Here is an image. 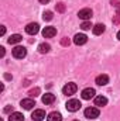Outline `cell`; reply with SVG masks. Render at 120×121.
I'll list each match as a JSON object with an SVG mask.
<instances>
[{
  "instance_id": "3957f363",
  "label": "cell",
  "mask_w": 120,
  "mask_h": 121,
  "mask_svg": "<svg viewBox=\"0 0 120 121\" xmlns=\"http://www.w3.org/2000/svg\"><path fill=\"white\" fill-rule=\"evenodd\" d=\"M27 55V49L24 48V47H14V49H13V56L16 58V59H23L24 56Z\"/></svg>"
},
{
  "instance_id": "4316f807",
  "label": "cell",
  "mask_w": 120,
  "mask_h": 121,
  "mask_svg": "<svg viewBox=\"0 0 120 121\" xmlns=\"http://www.w3.org/2000/svg\"><path fill=\"white\" fill-rule=\"evenodd\" d=\"M116 13H117V16H120V3L116 4Z\"/></svg>"
},
{
  "instance_id": "f546056e",
  "label": "cell",
  "mask_w": 120,
  "mask_h": 121,
  "mask_svg": "<svg viewBox=\"0 0 120 121\" xmlns=\"http://www.w3.org/2000/svg\"><path fill=\"white\" fill-rule=\"evenodd\" d=\"M117 38H119V41H120V31L117 32Z\"/></svg>"
},
{
  "instance_id": "8fae6325",
  "label": "cell",
  "mask_w": 120,
  "mask_h": 121,
  "mask_svg": "<svg viewBox=\"0 0 120 121\" xmlns=\"http://www.w3.org/2000/svg\"><path fill=\"white\" fill-rule=\"evenodd\" d=\"M20 106H21L24 110H31V108L35 106V101H34L32 99H23L21 103H20Z\"/></svg>"
},
{
  "instance_id": "d6986e66",
  "label": "cell",
  "mask_w": 120,
  "mask_h": 121,
  "mask_svg": "<svg viewBox=\"0 0 120 121\" xmlns=\"http://www.w3.org/2000/svg\"><path fill=\"white\" fill-rule=\"evenodd\" d=\"M50 49H51V47H50L48 44H40V45H38L40 54H47V52H50Z\"/></svg>"
},
{
  "instance_id": "9a60e30c",
  "label": "cell",
  "mask_w": 120,
  "mask_h": 121,
  "mask_svg": "<svg viewBox=\"0 0 120 121\" xmlns=\"http://www.w3.org/2000/svg\"><path fill=\"white\" fill-rule=\"evenodd\" d=\"M47 121H62V116H61L58 111H52V113L48 114Z\"/></svg>"
},
{
  "instance_id": "f1b7e54d",
  "label": "cell",
  "mask_w": 120,
  "mask_h": 121,
  "mask_svg": "<svg viewBox=\"0 0 120 121\" xmlns=\"http://www.w3.org/2000/svg\"><path fill=\"white\" fill-rule=\"evenodd\" d=\"M41 4H47V3H50V0H38Z\"/></svg>"
},
{
  "instance_id": "8992f818",
  "label": "cell",
  "mask_w": 120,
  "mask_h": 121,
  "mask_svg": "<svg viewBox=\"0 0 120 121\" xmlns=\"http://www.w3.org/2000/svg\"><path fill=\"white\" fill-rule=\"evenodd\" d=\"M78 17L82 18L83 21H88V20H90V17H92V10L90 9H82V10H79Z\"/></svg>"
},
{
  "instance_id": "cb8c5ba5",
  "label": "cell",
  "mask_w": 120,
  "mask_h": 121,
  "mask_svg": "<svg viewBox=\"0 0 120 121\" xmlns=\"http://www.w3.org/2000/svg\"><path fill=\"white\" fill-rule=\"evenodd\" d=\"M57 11H58V13H64V11H65V4H64V3H58V4H57Z\"/></svg>"
},
{
  "instance_id": "603a6c76",
  "label": "cell",
  "mask_w": 120,
  "mask_h": 121,
  "mask_svg": "<svg viewBox=\"0 0 120 121\" xmlns=\"http://www.w3.org/2000/svg\"><path fill=\"white\" fill-rule=\"evenodd\" d=\"M71 44V41H69V38L68 37H64L62 39H61V45H64V47H68Z\"/></svg>"
},
{
  "instance_id": "52a82bcc",
  "label": "cell",
  "mask_w": 120,
  "mask_h": 121,
  "mask_svg": "<svg viewBox=\"0 0 120 121\" xmlns=\"http://www.w3.org/2000/svg\"><path fill=\"white\" fill-rule=\"evenodd\" d=\"M57 35V28L55 27H45L42 30V37L44 38H52Z\"/></svg>"
},
{
  "instance_id": "7c38bea8",
  "label": "cell",
  "mask_w": 120,
  "mask_h": 121,
  "mask_svg": "<svg viewBox=\"0 0 120 121\" xmlns=\"http://www.w3.org/2000/svg\"><path fill=\"white\" fill-rule=\"evenodd\" d=\"M95 82H96L97 86H105V85L109 83V76H107V75H99Z\"/></svg>"
},
{
  "instance_id": "6da1fadb",
  "label": "cell",
  "mask_w": 120,
  "mask_h": 121,
  "mask_svg": "<svg viewBox=\"0 0 120 121\" xmlns=\"http://www.w3.org/2000/svg\"><path fill=\"white\" fill-rule=\"evenodd\" d=\"M81 106H82V104H81L79 100H76V99H71V100H68V103H66V110L75 113V111H78V110L81 108Z\"/></svg>"
},
{
  "instance_id": "277c9868",
  "label": "cell",
  "mask_w": 120,
  "mask_h": 121,
  "mask_svg": "<svg viewBox=\"0 0 120 121\" xmlns=\"http://www.w3.org/2000/svg\"><path fill=\"white\" fill-rule=\"evenodd\" d=\"M76 90H78V86H76L75 83H66V85L64 86V89H62L64 94H66V96H72Z\"/></svg>"
},
{
  "instance_id": "d4e9b609",
  "label": "cell",
  "mask_w": 120,
  "mask_h": 121,
  "mask_svg": "<svg viewBox=\"0 0 120 121\" xmlns=\"http://www.w3.org/2000/svg\"><path fill=\"white\" fill-rule=\"evenodd\" d=\"M10 111L13 113V107H11V106H7V107L4 108V113H10Z\"/></svg>"
},
{
  "instance_id": "30bf717a",
  "label": "cell",
  "mask_w": 120,
  "mask_h": 121,
  "mask_svg": "<svg viewBox=\"0 0 120 121\" xmlns=\"http://www.w3.org/2000/svg\"><path fill=\"white\" fill-rule=\"evenodd\" d=\"M95 89H92V87H88V89H83L82 93H81V96H82V99L83 100H90L92 97H95Z\"/></svg>"
},
{
  "instance_id": "2e32d148",
  "label": "cell",
  "mask_w": 120,
  "mask_h": 121,
  "mask_svg": "<svg viewBox=\"0 0 120 121\" xmlns=\"http://www.w3.org/2000/svg\"><path fill=\"white\" fill-rule=\"evenodd\" d=\"M9 121H24V116H23L21 113L14 111V113H11V114H10Z\"/></svg>"
},
{
  "instance_id": "ffe728a7",
  "label": "cell",
  "mask_w": 120,
  "mask_h": 121,
  "mask_svg": "<svg viewBox=\"0 0 120 121\" xmlns=\"http://www.w3.org/2000/svg\"><path fill=\"white\" fill-rule=\"evenodd\" d=\"M42 18L47 20V21H51V20H52V11H44Z\"/></svg>"
},
{
  "instance_id": "83f0119b",
  "label": "cell",
  "mask_w": 120,
  "mask_h": 121,
  "mask_svg": "<svg viewBox=\"0 0 120 121\" xmlns=\"http://www.w3.org/2000/svg\"><path fill=\"white\" fill-rule=\"evenodd\" d=\"M0 34H1V35H4V34H6V27H4V26H1V30H0Z\"/></svg>"
},
{
  "instance_id": "4fadbf2b",
  "label": "cell",
  "mask_w": 120,
  "mask_h": 121,
  "mask_svg": "<svg viewBox=\"0 0 120 121\" xmlns=\"http://www.w3.org/2000/svg\"><path fill=\"white\" fill-rule=\"evenodd\" d=\"M54 101H55V96H54L52 93H45V94L42 96V103H44L45 106L52 104Z\"/></svg>"
},
{
  "instance_id": "484cf974",
  "label": "cell",
  "mask_w": 120,
  "mask_h": 121,
  "mask_svg": "<svg viewBox=\"0 0 120 121\" xmlns=\"http://www.w3.org/2000/svg\"><path fill=\"white\" fill-rule=\"evenodd\" d=\"M4 54H6L4 48H3V47H0V56H4Z\"/></svg>"
},
{
  "instance_id": "ba28073f",
  "label": "cell",
  "mask_w": 120,
  "mask_h": 121,
  "mask_svg": "<svg viewBox=\"0 0 120 121\" xmlns=\"http://www.w3.org/2000/svg\"><path fill=\"white\" fill-rule=\"evenodd\" d=\"M86 42H88V37L85 34H76L74 37V44L75 45H83Z\"/></svg>"
},
{
  "instance_id": "ac0fdd59",
  "label": "cell",
  "mask_w": 120,
  "mask_h": 121,
  "mask_svg": "<svg viewBox=\"0 0 120 121\" xmlns=\"http://www.w3.org/2000/svg\"><path fill=\"white\" fill-rule=\"evenodd\" d=\"M92 31H93L95 35H100V34L105 32V26L103 24H96V26L92 27Z\"/></svg>"
},
{
  "instance_id": "7a4b0ae2",
  "label": "cell",
  "mask_w": 120,
  "mask_h": 121,
  "mask_svg": "<svg viewBox=\"0 0 120 121\" xmlns=\"http://www.w3.org/2000/svg\"><path fill=\"white\" fill-rule=\"evenodd\" d=\"M99 114H100V111H99V108H96V107H88V108L85 110V117L89 118V120L97 118Z\"/></svg>"
},
{
  "instance_id": "e0dca14e",
  "label": "cell",
  "mask_w": 120,
  "mask_h": 121,
  "mask_svg": "<svg viewBox=\"0 0 120 121\" xmlns=\"http://www.w3.org/2000/svg\"><path fill=\"white\" fill-rule=\"evenodd\" d=\"M23 39V37L20 35V34H13L7 41H9V44H11V45H14V44H18L20 41Z\"/></svg>"
},
{
  "instance_id": "5b68a950",
  "label": "cell",
  "mask_w": 120,
  "mask_h": 121,
  "mask_svg": "<svg viewBox=\"0 0 120 121\" xmlns=\"http://www.w3.org/2000/svg\"><path fill=\"white\" fill-rule=\"evenodd\" d=\"M31 118H32V121H42L45 118V111L41 110V108L34 110V113L31 114Z\"/></svg>"
},
{
  "instance_id": "5bb4252c",
  "label": "cell",
  "mask_w": 120,
  "mask_h": 121,
  "mask_svg": "<svg viewBox=\"0 0 120 121\" xmlns=\"http://www.w3.org/2000/svg\"><path fill=\"white\" fill-rule=\"evenodd\" d=\"M106 104H107V99H106L105 96H96V97H95V106L103 107V106H106Z\"/></svg>"
},
{
  "instance_id": "44dd1931",
  "label": "cell",
  "mask_w": 120,
  "mask_h": 121,
  "mask_svg": "<svg viewBox=\"0 0 120 121\" xmlns=\"http://www.w3.org/2000/svg\"><path fill=\"white\" fill-rule=\"evenodd\" d=\"M28 94H30L31 97H37L38 94H40V87H34V89H31L28 91Z\"/></svg>"
},
{
  "instance_id": "7402d4cb",
  "label": "cell",
  "mask_w": 120,
  "mask_h": 121,
  "mask_svg": "<svg viewBox=\"0 0 120 121\" xmlns=\"http://www.w3.org/2000/svg\"><path fill=\"white\" fill-rule=\"evenodd\" d=\"M90 27H93V26L90 24V21H83V23H82V26H81V28H82L83 31L90 30Z\"/></svg>"
},
{
  "instance_id": "9c48e42d",
  "label": "cell",
  "mask_w": 120,
  "mask_h": 121,
  "mask_svg": "<svg viewBox=\"0 0 120 121\" xmlns=\"http://www.w3.org/2000/svg\"><path fill=\"white\" fill-rule=\"evenodd\" d=\"M38 31H40V26H38L37 23H30V24H27V27H26V32L30 34V35H35Z\"/></svg>"
},
{
  "instance_id": "4dcf8cb0",
  "label": "cell",
  "mask_w": 120,
  "mask_h": 121,
  "mask_svg": "<svg viewBox=\"0 0 120 121\" xmlns=\"http://www.w3.org/2000/svg\"><path fill=\"white\" fill-rule=\"evenodd\" d=\"M74 121H78V120H74Z\"/></svg>"
}]
</instances>
